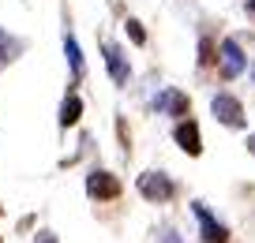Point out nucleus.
<instances>
[{"mask_svg": "<svg viewBox=\"0 0 255 243\" xmlns=\"http://www.w3.org/2000/svg\"><path fill=\"white\" fill-rule=\"evenodd\" d=\"M135 187H139V195H143L146 202H169V198L176 195L173 180H169L165 172H143L135 180Z\"/></svg>", "mask_w": 255, "mask_h": 243, "instance_id": "f257e3e1", "label": "nucleus"}, {"mask_svg": "<svg viewBox=\"0 0 255 243\" xmlns=\"http://www.w3.org/2000/svg\"><path fill=\"white\" fill-rule=\"evenodd\" d=\"M210 112H214V120L225 124V127H244V105L233 94H218L214 101H210Z\"/></svg>", "mask_w": 255, "mask_h": 243, "instance_id": "f03ea898", "label": "nucleus"}, {"mask_svg": "<svg viewBox=\"0 0 255 243\" xmlns=\"http://www.w3.org/2000/svg\"><path fill=\"white\" fill-rule=\"evenodd\" d=\"M87 195L98 198V202H113V198L120 195V180L113 172H105V168H94V172L87 176Z\"/></svg>", "mask_w": 255, "mask_h": 243, "instance_id": "7ed1b4c3", "label": "nucleus"}, {"mask_svg": "<svg viewBox=\"0 0 255 243\" xmlns=\"http://www.w3.org/2000/svg\"><path fill=\"white\" fill-rule=\"evenodd\" d=\"M218 64H222V75H225V79H237V75H244L248 56H244V49H240L233 38H225L222 49H218Z\"/></svg>", "mask_w": 255, "mask_h": 243, "instance_id": "20e7f679", "label": "nucleus"}, {"mask_svg": "<svg viewBox=\"0 0 255 243\" xmlns=\"http://www.w3.org/2000/svg\"><path fill=\"white\" fill-rule=\"evenodd\" d=\"M173 139H176V146H180L188 157L203 154V135H199V124H195V120H180V124L173 127Z\"/></svg>", "mask_w": 255, "mask_h": 243, "instance_id": "39448f33", "label": "nucleus"}, {"mask_svg": "<svg viewBox=\"0 0 255 243\" xmlns=\"http://www.w3.org/2000/svg\"><path fill=\"white\" fill-rule=\"evenodd\" d=\"M191 210H195V217H199L203 243H229V228H225V225H218V221L210 217V210H207V206H203V202H195Z\"/></svg>", "mask_w": 255, "mask_h": 243, "instance_id": "423d86ee", "label": "nucleus"}, {"mask_svg": "<svg viewBox=\"0 0 255 243\" xmlns=\"http://www.w3.org/2000/svg\"><path fill=\"white\" fill-rule=\"evenodd\" d=\"M105 68H109V75H113V82H117V86H124L128 79H131V68H128L124 53H120L117 45H105Z\"/></svg>", "mask_w": 255, "mask_h": 243, "instance_id": "0eeeda50", "label": "nucleus"}, {"mask_svg": "<svg viewBox=\"0 0 255 243\" xmlns=\"http://www.w3.org/2000/svg\"><path fill=\"white\" fill-rule=\"evenodd\" d=\"M154 105H158L161 112H169V116H188V109H191L188 94H180V90H165V94H158Z\"/></svg>", "mask_w": 255, "mask_h": 243, "instance_id": "6e6552de", "label": "nucleus"}, {"mask_svg": "<svg viewBox=\"0 0 255 243\" xmlns=\"http://www.w3.org/2000/svg\"><path fill=\"white\" fill-rule=\"evenodd\" d=\"M23 49H26V41L11 38L8 30H0V71L8 68V64H15L19 56H23Z\"/></svg>", "mask_w": 255, "mask_h": 243, "instance_id": "1a4fd4ad", "label": "nucleus"}, {"mask_svg": "<svg viewBox=\"0 0 255 243\" xmlns=\"http://www.w3.org/2000/svg\"><path fill=\"white\" fill-rule=\"evenodd\" d=\"M79 116H83V97L72 90V94L64 97V105H60V127H75Z\"/></svg>", "mask_w": 255, "mask_h": 243, "instance_id": "9d476101", "label": "nucleus"}, {"mask_svg": "<svg viewBox=\"0 0 255 243\" xmlns=\"http://www.w3.org/2000/svg\"><path fill=\"white\" fill-rule=\"evenodd\" d=\"M64 53H68V64H72V71H75V75H83V68H87V64H83V53H79V41H75L72 34H68V38H64Z\"/></svg>", "mask_w": 255, "mask_h": 243, "instance_id": "9b49d317", "label": "nucleus"}, {"mask_svg": "<svg viewBox=\"0 0 255 243\" xmlns=\"http://www.w3.org/2000/svg\"><path fill=\"white\" fill-rule=\"evenodd\" d=\"M214 60H218V49H214V41H210V38H203V41H199V64H203V68H210Z\"/></svg>", "mask_w": 255, "mask_h": 243, "instance_id": "f8f14e48", "label": "nucleus"}, {"mask_svg": "<svg viewBox=\"0 0 255 243\" xmlns=\"http://www.w3.org/2000/svg\"><path fill=\"white\" fill-rule=\"evenodd\" d=\"M128 38L135 41V45H146V30H143V23H139V19H128Z\"/></svg>", "mask_w": 255, "mask_h": 243, "instance_id": "ddd939ff", "label": "nucleus"}, {"mask_svg": "<svg viewBox=\"0 0 255 243\" xmlns=\"http://www.w3.org/2000/svg\"><path fill=\"white\" fill-rule=\"evenodd\" d=\"M34 240H38V243H56V236H53V232H38Z\"/></svg>", "mask_w": 255, "mask_h": 243, "instance_id": "4468645a", "label": "nucleus"}, {"mask_svg": "<svg viewBox=\"0 0 255 243\" xmlns=\"http://www.w3.org/2000/svg\"><path fill=\"white\" fill-rule=\"evenodd\" d=\"M244 8H248V15H252V19H255V0H248Z\"/></svg>", "mask_w": 255, "mask_h": 243, "instance_id": "2eb2a0df", "label": "nucleus"}, {"mask_svg": "<svg viewBox=\"0 0 255 243\" xmlns=\"http://www.w3.org/2000/svg\"><path fill=\"white\" fill-rule=\"evenodd\" d=\"M248 150H252V154H255V131H252V139H248Z\"/></svg>", "mask_w": 255, "mask_h": 243, "instance_id": "dca6fc26", "label": "nucleus"}]
</instances>
